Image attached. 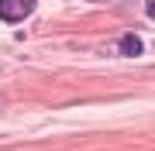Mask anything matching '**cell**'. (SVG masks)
<instances>
[{"label":"cell","instance_id":"obj_1","mask_svg":"<svg viewBox=\"0 0 155 151\" xmlns=\"http://www.w3.org/2000/svg\"><path fill=\"white\" fill-rule=\"evenodd\" d=\"M35 11V0H0V17H4V21H24V17H28Z\"/></svg>","mask_w":155,"mask_h":151},{"label":"cell","instance_id":"obj_2","mask_svg":"<svg viewBox=\"0 0 155 151\" xmlns=\"http://www.w3.org/2000/svg\"><path fill=\"white\" fill-rule=\"evenodd\" d=\"M121 52L124 55H141V41L134 34H127V38H121Z\"/></svg>","mask_w":155,"mask_h":151},{"label":"cell","instance_id":"obj_3","mask_svg":"<svg viewBox=\"0 0 155 151\" xmlns=\"http://www.w3.org/2000/svg\"><path fill=\"white\" fill-rule=\"evenodd\" d=\"M148 14H152V17H155V0H148Z\"/></svg>","mask_w":155,"mask_h":151}]
</instances>
